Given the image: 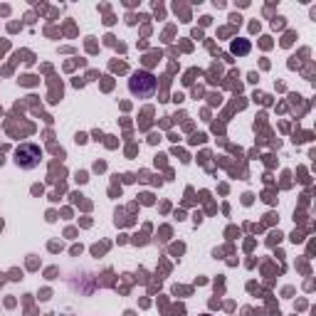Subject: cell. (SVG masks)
Returning <instances> with one entry per match:
<instances>
[{"mask_svg": "<svg viewBox=\"0 0 316 316\" xmlns=\"http://www.w3.org/2000/svg\"><path fill=\"white\" fill-rule=\"evenodd\" d=\"M259 45H262L264 50H269V47H272V40H269V37H262V42H259Z\"/></svg>", "mask_w": 316, "mask_h": 316, "instance_id": "obj_13", "label": "cell"}, {"mask_svg": "<svg viewBox=\"0 0 316 316\" xmlns=\"http://www.w3.org/2000/svg\"><path fill=\"white\" fill-rule=\"evenodd\" d=\"M10 279H22V274H20L17 269H12V272H10Z\"/></svg>", "mask_w": 316, "mask_h": 316, "instance_id": "obj_17", "label": "cell"}, {"mask_svg": "<svg viewBox=\"0 0 316 316\" xmlns=\"http://www.w3.org/2000/svg\"><path fill=\"white\" fill-rule=\"evenodd\" d=\"M205 138H208L205 133H195V136L190 138V143H202V141H205Z\"/></svg>", "mask_w": 316, "mask_h": 316, "instance_id": "obj_9", "label": "cell"}, {"mask_svg": "<svg viewBox=\"0 0 316 316\" xmlns=\"http://www.w3.org/2000/svg\"><path fill=\"white\" fill-rule=\"evenodd\" d=\"M47 220H50V222L57 220V213H54V210H50V213H47Z\"/></svg>", "mask_w": 316, "mask_h": 316, "instance_id": "obj_20", "label": "cell"}, {"mask_svg": "<svg viewBox=\"0 0 316 316\" xmlns=\"http://www.w3.org/2000/svg\"><path fill=\"white\" fill-rule=\"evenodd\" d=\"M232 52L235 54H247L249 52V42L247 40H232Z\"/></svg>", "mask_w": 316, "mask_h": 316, "instance_id": "obj_3", "label": "cell"}, {"mask_svg": "<svg viewBox=\"0 0 316 316\" xmlns=\"http://www.w3.org/2000/svg\"><path fill=\"white\" fill-rule=\"evenodd\" d=\"M193 37L195 40H202V30H193Z\"/></svg>", "mask_w": 316, "mask_h": 316, "instance_id": "obj_22", "label": "cell"}, {"mask_svg": "<svg viewBox=\"0 0 316 316\" xmlns=\"http://www.w3.org/2000/svg\"><path fill=\"white\" fill-rule=\"evenodd\" d=\"M40 156H42V151H40V146H35V143H22V146H17V151H15V163L20 168H35L40 163Z\"/></svg>", "mask_w": 316, "mask_h": 316, "instance_id": "obj_2", "label": "cell"}, {"mask_svg": "<svg viewBox=\"0 0 316 316\" xmlns=\"http://www.w3.org/2000/svg\"><path fill=\"white\" fill-rule=\"evenodd\" d=\"M272 27H274V30H282L284 27V17H274L272 20Z\"/></svg>", "mask_w": 316, "mask_h": 316, "instance_id": "obj_8", "label": "cell"}, {"mask_svg": "<svg viewBox=\"0 0 316 316\" xmlns=\"http://www.w3.org/2000/svg\"><path fill=\"white\" fill-rule=\"evenodd\" d=\"M74 141H77V143H84V141H87V136H84V133H77V138H74Z\"/></svg>", "mask_w": 316, "mask_h": 316, "instance_id": "obj_19", "label": "cell"}, {"mask_svg": "<svg viewBox=\"0 0 316 316\" xmlns=\"http://www.w3.org/2000/svg\"><path fill=\"white\" fill-rule=\"evenodd\" d=\"M294 37H296V32H286V35H284V40H282V45H284V47H289L291 42H294Z\"/></svg>", "mask_w": 316, "mask_h": 316, "instance_id": "obj_5", "label": "cell"}, {"mask_svg": "<svg viewBox=\"0 0 316 316\" xmlns=\"http://www.w3.org/2000/svg\"><path fill=\"white\" fill-rule=\"evenodd\" d=\"M141 202H146V205H151V202H153V195H151V193H143V195H141Z\"/></svg>", "mask_w": 316, "mask_h": 316, "instance_id": "obj_10", "label": "cell"}, {"mask_svg": "<svg viewBox=\"0 0 316 316\" xmlns=\"http://www.w3.org/2000/svg\"><path fill=\"white\" fill-rule=\"evenodd\" d=\"M104 168H106V163H104V161H96V163H94V171H104Z\"/></svg>", "mask_w": 316, "mask_h": 316, "instance_id": "obj_14", "label": "cell"}, {"mask_svg": "<svg viewBox=\"0 0 316 316\" xmlns=\"http://www.w3.org/2000/svg\"><path fill=\"white\" fill-rule=\"evenodd\" d=\"M35 82H37V77H32V74H25L22 79H20V84H25V87H32Z\"/></svg>", "mask_w": 316, "mask_h": 316, "instance_id": "obj_4", "label": "cell"}, {"mask_svg": "<svg viewBox=\"0 0 316 316\" xmlns=\"http://www.w3.org/2000/svg\"><path fill=\"white\" fill-rule=\"evenodd\" d=\"M129 89L136 96H151L156 92V77L148 74V72H136L129 82Z\"/></svg>", "mask_w": 316, "mask_h": 316, "instance_id": "obj_1", "label": "cell"}, {"mask_svg": "<svg viewBox=\"0 0 316 316\" xmlns=\"http://www.w3.org/2000/svg\"><path fill=\"white\" fill-rule=\"evenodd\" d=\"M279 240H282V235H279V232H272V235H269V244H274V242H279Z\"/></svg>", "mask_w": 316, "mask_h": 316, "instance_id": "obj_12", "label": "cell"}, {"mask_svg": "<svg viewBox=\"0 0 316 316\" xmlns=\"http://www.w3.org/2000/svg\"><path fill=\"white\" fill-rule=\"evenodd\" d=\"M124 316H136V314H133V311H126V314H124Z\"/></svg>", "mask_w": 316, "mask_h": 316, "instance_id": "obj_23", "label": "cell"}, {"mask_svg": "<svg viewBox=\"0 0 316 316\" xmlns=\"http://www.w3.org/2000/svg\"><path fill=\"white\" fill-rule=\"evenodd\" d=\"M104 249H106V244H96V247H92V252H94V255H96V257H99V255H101V252H104Z\"/></svg>", "mask_w": 316, "mask_h": 316, "instance_id": "obj_11", "label": "cell"}, {"mask_svg": "<svg viewBox=\"0 0 316 316\" xmlns=\"http://www.w3.org/2000/svg\"><path fill=\"white\" fill-rule=\"evenodd\" d=\"M74 178H77V183H87V180H89V175H87V171H77Z\"/></svg>", "mask_w": 316, "mask_h": 316, "instance_id": "obj_6", "label": "cell"}, {"mask_svg": "<svg viewBox=\"0 0 316 316\" xmlns=\"http://www.w3.org/2000/svg\"><path fill=\"white\" fill-rule=\"evenodd\" d=\"M230 20H232V25H240V20H242V17H240V15H230Z\"/></svg>", "mask_w": 316, "mask_h": 316, "instance_id": "obj_21", "label": "cell"}, {"mask_svg": "<svg viewBox=\"0 0 316 316\" xmlns=\"http://www.w3.org/2000/svg\"><path fill=\"white\" fill-rule=\"evenodd\" d=\"M5 50H8V40H0V54H3Z\"/></svg>", "mask_w": 316, "mask_h": 316, "instance_id": "obj_18", "label": "cell"}, {"mask_svg": "<svg viewBox=\"0 0 316 316\" xmlns=\"http://www.w3.org/2000/svg\"><path fill=\"white\" fill-rule=\"evenodd\" d=\"M202 316H210V314H202Z\"/></svg>", "mask_w": 316, "mask_h": 316, "instance_id": "obj_24", "label": "cell"}, {"mask_svg": "<svg viewBox=\"0 0 316 316\" xmlns=\"http://www.w3.org/2000/svg\"><path fill=\"white\" fill-rule=\"evenodd\" d=\"M242 202H244V205H249V202H252V193H244V198H242Z\"/></svg>", "mask_w": 316, "mask_h": 316, "instance_id": "obj_16", "label": "cell"}, {"mask_svg": "<svg viewBox=\"0 0 316 316\" xmlns=\"http://www.w3.org/2000/svg\"><path fill=\"white\" fill-rule=\"evenodd\" d=\"M40 299H42V301L50 299V289H42V291H40Z\"/></svg>", "mask_w": 316, "mask_h": 316, "instance_id": "obj_15", "label": "cell"}, {"mask_svg": "<svg viewBox=\"0 0 316 316\" xmlns=\"http://www.w3.org/2000/svg\"><path fill=\"white\" fill-rule=\"evenodd\" d=\"M111 69L114 72H126V64L124 62H111Z\"/></svg>", "mask_w": 316, "mask_h": 316, "instance_id": "obj_7", "label": "cell"}]
</instances>
